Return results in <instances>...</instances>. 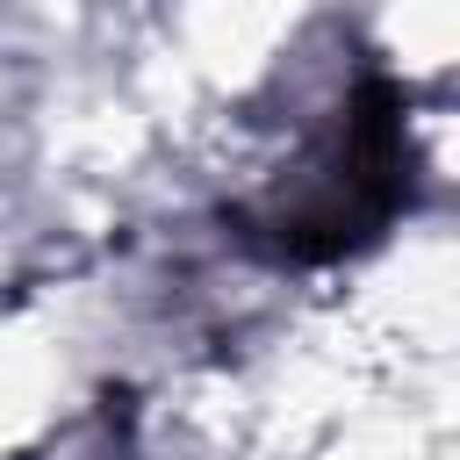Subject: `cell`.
Here are the masks:
<instances>
[{
  "instance_id": "obj_1",
  "label": "cell",
  "mask_w": 460,
  "mask_h": 460,
  "mask_svg": "<svg viewBox=\"0 0 460 460\" xmlns=\"http://www.w3.org/2000/svg\"><path fill=\"white\" fill-rule=\"evenodd\" d=\"M410 194V108L395 79H359L352 101L338 108V122L309 144V158L273 180L259 201H244L230 223L244 244L273 252V259H345L359 244H374L395 208Z\"/></svg>"
}]
</instances>
